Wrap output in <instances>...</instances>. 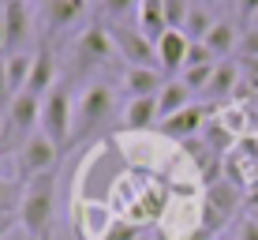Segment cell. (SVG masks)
<instances>
[{
  "instance_id": "28",
  "label": "cell",
  "mask_w": 258,
  "mask_h": 240,
  "mask_svg": "<svg viewBox=\"0 0 258 240\" xmlns=\"http://www.w3.org/2000/svg\"><path fill=\"white\" fill-rule=\"evenodd\" d=\"M12 105V90H8V57L0 53V109Z\"/></svg>"
},
{
  "instance_id": "23",
  "label": "cell",
  "mask_w": 258,
  "mask_h": 240,
  "mask_svg": "<svg viewBox=\"0 0 258 240\" xmlns=\"http://www.w3.org/2000/svg\"><path fill=\"white\" fill-rule=\"evenodd\" d=\"M191 8H195L191 0H165V23H168V30H183Z\"/></svg>"
},
{
  "instance_id": "36",
  "label": "cell",
  "mask_w": 258,
  "mask_h": 240,
  "mask_svg": "<svg viewBox=\"0 0 258 240\" xmlns=\"http://www.w3.org/2000/svg\"><path fill=\"white\" fill-rule=\"evenodd\" d=\"M0 8H4V0H0Z\"/></svg>"
},
{
  "instance_id": "26",
  "label": "cell",
  "mask_w": 258,
  "mask_h": 240,
  "mask_svg": "<svg viewBox=\"0 0 258 240\" xmlns=\"http://www.w3.org/2000/svg\"><path fill=\"white\" fill-rule=\"evenodd\" d=\"M142 229L139 225H131V221H116L112 229H105V240H139Z\"/></svg>"
},
{
  "instance_id": "15",
  "label": "cell",
  "mask_w": 258,
  "mask_h": 240,
  "mask_svg": "<svg viewBox=\"0 0 258 240\" xmlns=\"http://www.w3.org/2000/svg\"><path fill=\"white\" fill-rule=\"evenodd\" d=\"M210 53H213V60H228L232 53L239 49V30H236V23H228V19H217L213 23V30L206 34V41H202Z\"/></svg>"
},
{
  "instance_id": "29",
  "label": "cell",
  "mask_w": 258,
  "mask_h": 240,
  "mask_svg": "<svg viewBox=\"0 0 258 240\" xmlns=\"http://www.w3.org/2000/svg\"><path fill=\"white\" fill-rule=\"evenodd\" d=\"M236 240H258V225H254L251 218H243L236 225Z\"/></svg>"
},
{
  "instance_id": "9",
  "label": "cell",
  "mask_w": 258,
  "mask_h": 240,
  "mask_svg": "<svg viewBox=\"0 0 258 240\" xmlns=\"http://www.w3.org/2000/svg\"><path fill=\"white\" fill-rule=\"evenodd\" d=\"M86 4H90V0H38L45 38H56V34L71 30L79 19H86Z\"/></svg>"
},
{
  "instance_id": "11",
  "label": "cell",
  "mask_w": 258,
  "mask_h": 240,
  "mask_svg": "<svg viewBox=\"0 0 258 240\" xmlns=\"http://www.w3.org/2000/svg\"><path fill=\"white\" fill-rule=\"evenodd\" d=\"M165 72L161 68H127L123 72V90H127V102L131 98H157L165 90Z\"/></svg>"
},
{
  "instance_id": "1",
  "label": "cell",
  "mask_w": 258,
  "mask_h": 240,
  "mask_svg": "<svg viewBox=\"0 0 258 240\" xmlns=\"http://www.w3.org/2000/svg\"><path fill=\"white\" fill-rule=\"evenodd\" d=\"M56 173L38 176L23 188L19 199V225L30 240H52V221H56Z\"/></svg>"
},
{
  "instance_id": "7",
  "label": "cell",
  "mask_w": 258,
  "mask_h": 240,
  "mask_svg": "<svg viewBox=\"0 0 258 240\" xmlns=\"http://www.w3.org/2000/svg\"><path fill=\"white\" fill-rule=\"evenodd\" d=\"M0 19H4V57L26 53V45L34 41V19H30L26 0H4Z\"/></svg>"
},
{
  "instance_id": "17",
  "label": "cell",
  "mask_w": 258,
  "mask_h": 240,
  "mask_svg": "<svg viewBox=\"0 0 258 240\" xmlns=\"http://www.w3.org/2000/svg\"><path fill=\"white\" fill-rule=\"evenodd\" d=\"M157 105H161V120L176 117V113H183V109H191V90L183 86V79H168L165 90L157 94Z\"/></svg>"
},
{
  "instance_id": "14",
  "label": "cell",
  "mask_w": 258,
  "mask_h": 240,
  "mask_svg": "<svg viewBox=\"0 0 258 240\" xmlns=\"http://www.w3.org/2000/svg\"><path fill=\"white\" fill-rule=\"evenodd\" d=\"M161 120V105L157 98H131L127 109H123V128L127 131H146Z\"/></svg>"
},
{
  "instance_id": "35",
  "label": "cell",
  "mask_w": 258,
  "mask_h": 240,
  "mask_svg": "<svg viewBox=\"0 0 258 240\" xmlns=\"http://www.w3.org/2000/svg\"><path fill=\"white\" fill-rule=\"evenodd\" d=\"M251 26H254V30H258V15H254V19H251Z\"/></svg>"
},
{
  "instance_id": "18",
  "label": "cell",
  "mask_w": 258,
  "mask_h": 240,
  "mask_svg": "<svg viewBox=\"0 0 258 240\" xmlns=\"http://www.w3.org/2000/svg\"><path fill=\"white\" fill-rule=\"evenodd\" d=\"M236 79H239L236 60H221L217 72H213V79H210V86H206V98H213V102H225V98L236 90Z\"/></svg>"
},
{
  "instance_id": "33",
  "label": "cell",
  "mask_w": 258,
  "mask_h": 240,
  "mask_svg": "<svg viewBox=\"0 0 258 240\" xmlns=\"http://www.w3.org/2000/svg\"><path fill=\"white\" fill-rule=\"evenodd\" d=\"M247 218H251L254 225H258V207H247Z\"/></svg>"
},
{
  "instance_id": "16",
  "label": "cell",
  "mask_w": 258,
  "mask_h": 240,
  "mask_svg": "<svg viewBox=\"0 0 258 240\" xmlns=\"http://www.w3.org/2000/svg\"><path fill=\"white\" fill-rule=\"evenodd\" d=\"M135 19H139V30L157 45V38L168 30V23H165V0H142Z\"/></svg>"
},
{
  "instance_id": "4",
  "label": "cell",
  "mask_w": 258,
  "mask_h": 240,
  "mask_svg": "<svg viewBox=\"0 0 258 240\" xmlns=\"http://www.w3.org/2000/svg\"><path fill=\"white\" fill-rule=\"evenodd\" d=\"M41 131V98L34 94H15L12 105L4 109V131H0V147L26 143Z\"/></svg>"
},
{
  "instance_id": "6",
  "label": "cell",
  "mask_w": 258,
  "mask_h": 240,
  "mask_svg": "<svg viewBox=\"0 0 258 240\" xmlns=\"http://www.w3.org/2000/svg\"><path fill=\"white\" fill-rule=\"evenodd\" d=\"M109 34H112V45H116V57H123L127 68H161L157 64V45L142 30L127 23H109Z\"/></svg>"
},
{
  "instance_id": "30",
  "label": "cell",
  "mask_w": 258,
  "mask_h": 240,
  "mask_svg": "<svg viewBox=\"0 0 258 240\" xmlns=\"http://www.w3.org/2000/svg\"><path fill=\"white\" fill-rule=\"evenodd\" d=\"M12 225H15V207H0V240L12 233Z\"/></svg>"
},
{
  "instance_id": "5",
  "label": "cell",
  "mask_w": 258,
  "mask_h": 240,
  "mask_svg": "<svg viewBox=\"0 0 258 240\" xmlns=\"http://www.w3.org/2000/svg\"><path fill=\"white\" fill-rule=\"evenodd\" d=\"M116 57V45H112V34L109 26L101 23H90L83 34H79L75 41V57H71V75H83V72H97V68H105L109 60Z\"/></svg>"
},
{
  "instance_id": "2",
  "label": "cell",
  "mask_w": 258,
  "mask_h": 240,
  "mask_svg": "<svg viewBox=\"0 0 258 240\" xmlns=\"http://www.w3.org/2000/svg\"><path fill=\"white\" fill-rule=\"evenodd\" d=\"M112 113H116V94H112L109 83H90L83 90L75 105V128H71V147L83 143V139L97 135V131H105V124L112 120Z\"/></svg>"
},
{
  "instance_id": "3",
  "label": "cell",
  "mask_w": 258,
  "mask_h": 240,
  "mask_svg": "<svg viewBox=\"0 0 258 240\" xmlns=\"http://www.w3.org/2000/svg\"><path fill=\"white\" fill-rule=\"evenodd\" d=\"M71 128H75V109H71L68 83H56L41 98V135L60 147V154L71 150Z\"/></svg>"
},
{
  "instance_id": "8",
  "label": "cell",
  "mask_w": 258,
  "mask_h": 240,
  "mask_svg": "<svg viewBox=\"0 0 258 240\" xmlns=\"http://www.w3.org/2000/svg\"><path fill=\"white\" fill-rule=\"evenodd\" d=\"M56 162H60V147L52 143V139H45L41 131L19 147V173H23L26 184L38 180V176L56 173Z\"/></svg>"
},
{
  "instance_id": "31",
  "label": "cell",
  "mask_w": 258,
  "mask_h": 240,
  "mask_svg": "<svg viewBox=\"0 0 258 240\" xmlns=\"http://www.w3.org/2000/svg\"><path fill=\"white\" fill-rule=\"evenodd\" d=\"M15 191H19V184H12V180H0V207H12Z\"/></svg>"
},
{
  "instance_id": "27",
  "label": "cell",
  "mask_w": 258,
  "mask_h": 240,
  "mask_svg": "<svg viewBox=\"0 0 258 240\" xmlns=\"http://www.w3.org/2000/svg\"><path fill=\"white\" fill-rule=\"evenodd\" d=\"M236 15H239V23H243V30H247L251 19L258 15V0H236Z\"/></svg>"
},
{
  "instance_id": "19",
  "label": "cell",
  "mask_w": 258,
  "mask_h": 240,
  "mask_svg": "<svg viewBox=\"0 0 258 240\" xmlns=\"http://www.w3.org/2000/svg\"><path fill=\"white\" fill-rule=\"evenodd\" d=\"M30 72H34V53H15V57H8V90H12V98L26 90Z\"/></svg>"
},
{
  "instance_id": "21",
  "label": "cell",
  "mask_w": 258,
  "mask_h": 240,
  "mask_svg": "<svg viewBox=\"0 0 258 240\" xmlns=\"http://www.w3.org/2000/svg\"><path fill=\"white\" fill-rule=\"evenodd\" d=\"M202 139H206V150L210 154H225L228 143H232V135H228V128H221L217 120H206V128H202Z\"/></svg>"
},
{
  "instance_id": "22",
  "label": "cell",
  "mask_w": 258,
  "mask_h": 240,
  "mask_svg": "<svg viewBox=\"0 0 258 240\" xmlns=\"http://www.w3.org/2000/svg\"><path fill=\"white\" fill-rule=\"evenodd\" d=\"M213 72H217V64H202V68H187L183 72V86H187L191 94H206V86H210V79Z\"/></svg>"
},
{
  "instance_id": "13",
  "label": "cell",
  "mask_w": 258,
  "mask_h": 240,
  "mask_svg": "<svg viewBox=\"0 0 258 240\" xmlns=\"http://www.w3.org/2000/svg\"><path fill=\"white\" fill-rule=\"evenodd\" d=\"M202 128H206V109H202V105H191V109H183V113H176V117L161 120V135H168V139L202 135Z\"/></svg>"
},
{
  "instance_id": "24",
  "label": "cell",
  "mask_w": 258,
  "mask_h": 240,
  "mask_svg": "<svg viewBox=\"0 0 258 240\" xmlns=\"http://www.w3.org/2000/svg\"><path fill=\"white\" fill-rule=\"evenodd\" d=\"M97 4H101V12L109 15V23H123L131 12L139 15V4H142V0H97Z\"/></svg>"
},
{
  "instance_id": "10",
  "label": "cell",
  "mask_w": 258,
  "mask_h": 240,
  "mask_svg": "<svg viewBox=\"0 0 258 240\" xmlns=\"http://www.w3.org/2000/svg\"><path fill=\"white\" fill-rule=\"evenodd\" d=\"M52 86H56V53L49 49V41H41V49L34 53V72H30V83H26V90H23V94L45 98Z\"/></svg>"
},
{
  "instance_id": "25",
  "label": "cell",
  "mask_w": 258,
  "mask_h": 240,
  "mask_svg": "<svg viewBox=\"0 0 258 240\" xmlns=\"http://www.w3.org/2000/svg\"><path fill=\"white\" fill-rule=\"evenodd\" d=\"M239 53H243V60H258V30L254 26H247L239 34Z\"/></svg>"
},
{
  "instance_id": "20",
  "label": "cell",
  "mask_w": 258,
  "mask_h": 240,
  "mask_svg": "<svg viewBox=\"0 0 258 240\" xmlns=\"http://www.w3.org/2000/svg\"><path fill=\"white\" fill-rule=\"evenodd\" d=\"M210 30H213V15H210L202 4H195L191 15H187V23H183V34H187V41H206Z\"/></svg>"
},
{
  "instance_id": "32",
  "label": "cell",
  "mask_w": 258,
  "mask_h": 240,
  "mask_svg": "<svg viewBox=\"0 0 258 240\" xmlns=\"http://www.w3.org/2000/svg\"><path fill=\"white\" fill-rule=\"evenodd\" d=\"M247 207H258V188H251V191H247Z\"/></svg>"
},
{
  "instance_id": "34",
  "label": "cell",
  "mask_w": 258,
  "mask_h": 240,
  "mask_svg": "<svg viewBox=\"0 0 258 240\" xmlns=\"http://www.w3.org/2000/svg\"><path fill=\"white\" fill-rule=\"evenodd\" d=\"M217 240H236V236H228V233H221V236H217Z\"/></svg>"
},
{
  "instance_id": "12",
  "label": "cell",
  "mask_w": 258,
  "mask_h": 240,
  "mask_svg": "<svg viewBox=\"0 0 258 240\" xmlns=\"http://www.w3.org/2000/svg\"><path fill=\"white\" fill-rule=\"evenodd\" d=\"M187 49H191V41H187V34L183 30H165L161 38H157V64H161V72H180L183 68V60H187Z\"/></svg>"
}]
</instances>
